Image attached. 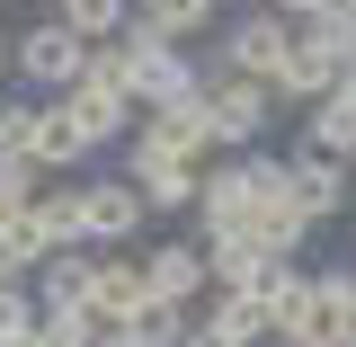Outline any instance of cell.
<instances>
[{
  "instance_id": "1",
  "label": "cell",
  "mask_w": 356,
  "mask_h": 347,
  "mask_svg": "<svg viewBox=\"0 0 356 347\" xmlns=\"http://www.w3.org/2000/svg\"><path fill=\"white\" fill-rule=\"evenodd\" d=\"M348 63H356V9H330V18H303L294 27V54H285V72H276V98H330V89L348 81Z\"/></svg>"
},
{
  "instance_id": "2",
  "label": "cell",
  "mask_w": 356,
  "mask_h": 347,
  "mask_svg": "<svg viewBox=\"0 0 356 347\" xmlns=\"http://www.w3.org/2000/svg\"><path fill=\"white\" fill-rule=\"evenodd\" d=\"M267 116H276V89L267 81L205 63V134H214V152H250V143L267 134Z\"/></svg>"
},
{
  "instance_id": "3",
  "label": "cell",
  "mask_w": 356,
  "mask_h": 347,
  "mask_svg": "<svg viewBox=\"0 0 356 347\" xmlns=\"http://www.w3.org/2000/svg\"><path fill=\"white\" fill-rule=\"evenodd\" d=\"M285 54H294V18L285 9H267V0H250V9H232L222 18V72H250V81H276L285 72Z\"/></svg>"
},
{
  "instance_id": "4",
  "label": "cell",
  "mask_w": 356,
  "mask_h": 347,
  "mask_svg": "<svg viewBox=\"0 0 356 347\" xmlns=\"http://www.w3.org/2000/svg\"><path fill=\"white\" fill-rule=\"evenodd\" d=\"M81 54H89V45L72 36L63 18H36V27H18V36H9V72L36 89V98H63V89L81 81Z\"/></svg>"
},
{
  "instance_id": "5",
  "label": "cell",
  "mask_w": 356,
  "mask_h": 347,
  "mask_svg": "<svg viewBox=\"0 0 356 347\" xmlns=\"http://www.w3.org/2000/svg\"><path fill=\"white\" fill-rule=\"evenodd\" d=\"M81 223H89V241H143L152 205L125 170H98V178H81Z\"/></svg>"
},
{
  "instance_id": "6",
  "label": "cell",
  "mask_w": 356,
  "mask_h": 347,
  "mask_svg": "<svg viewBox=\"0 0 356 347\" xmlns=\"http://www.w3.org/2000/svg\"><path fill=\"white\" fill-rule=\"evenodd\" d=\"M125 178L143 187V205H152V214H187V205H196V187H205V170H187L178 152H152L143 134L125 143Z\"/></svg>"
},
{
  "instance_id": "7",
  "label": "cell",
  "mask_w": 356,
  "mask_h": 347,
  "mask_svg": "<svg viewBox=\"0 0 356 347\" xmlns=\"http://www.w3.org/2000/svg\"><path fill=\"white\" fill-rule=\"evenodd\" d=\"M222 294H241L267 330H294V321H303V303H312V276H303L294 259H259L241 285H222Z\"/></svg>"
},
{
  "instance_id": "8",
  "label": "cell",
  "mask_w": 356,
  "mask_h": 347,
  "mask_svg": "<svg viewBox=\"0 0 356 347\" xmlns=\"http://www.w3.org/2000/svg\"><path fill=\"white\" fill-rule=\"evenodd\" d=\"M143 143H152V152H178V161H187V170H214L222 152H214V134H205V98H178V107H143Z\"/></svg>"
},
{
  "instance_id": "9",
  "label": "cell",
  "mask_w": 356,
  "mask_h": 347,
  "mask_svg": "<svg viewBox=\"0 0 356 347\" xmlns=\"http://www.w3.org/2000/svg\"><path fill=\"white\" fill-rule=\"evenodd\" d=\"M134 267H143L152 303H178V312H196V303H205V285H214L196 241H152V259H134Z\"/></svg>"
},
{
  "instance_id": "10",
  "label": "cell",
  "mask_w": 356,
  "mask_h": 347,
  "mask_svg": "<svg viewBox=\"0 0 356 347\" xmlns=\"http://www.w3.org/2000/svg\"><path fill=\"white\" fill-rule=\"evenodd\" d=\"M285 170H294V205L312 223H339L356 205V170L348 161H330V152H285Z\"/></svg>"
},
{
  "instance_id": "11",
  "label": "cell",
  "mask_w": 356,
  "mask_h": 347,
  "mask_svg": "<svg viewBox=\"0 0 356 347\" xmlns=\"http://www.w3.org/2000/svg\"><path fill=\"white\" fill-rule=\"evenodd\" d=\"M250 214H259V196H250V170H241V152H232V161H214L205 187H196V223H205V241H214V232H250Z\"/></svg>"
},
{
  "instance_id": "12",
  "label": "cell",
  "mask_w": 356,
  "mask_h": 347,
  "mask_svg": "<svg viewBox=\"0 0 356 347\" xmlns=\"http://www.w3.org/2000/svg\"><path fill=\"white\" fill-rule=\"evenodd\" d=\"M27 161H36V170H81V161H89V134H81V116H72L63 98H36V125H27Z\"/></svg>"
},
{
  "instance_id": "13",
  "label": "cell",
  "mask_w": 356,
  "mask_h": 347,
  "mask_svg": "<svg viewBox=\"0 0 356 347\" xmlns=\"http://www.w3.org/2000/svg\"><path fill=\"white\" fill-rule=\"evenodd\" d=\"M143 303H152L143 267H134V259H98V276H89V321H98V330H134Z\"/></svg>"
},
{
  "instance_id": "14",
  "label": "cell",
  "mask_w": 356,
  "mask_h": 347,
  "mask_svg": "<svg viewBox=\"0 0 356 347\" xmlns=\"http://www.w3.org/2000/svg\"><path fill=\"white\" fill-rule=\"evenodd\" d=\"M89 276H98V250H54L36 267V312H89Z\"/></svg>"
},
{
  "instance_id": "15",
  "label": "cell",
  "mask_w": 356,
  "mask_h": 347,
  "mask_svg": "<svg viewBox=\"0 0 356 347\" xmlns=\"http://www.w3.org/2000/svg\"><path fill=\"white\" fill-rule=\"evenodd\" d=\"M63 107L81 116L89 152H107V143H134V125H143V107H134V98H107V89H63Z\"/></svg>"
},
{
  "instance_id": "16",
  "label": "cell",
  "mask_w": 356,
  "mask_h": 347,
  "mask_svg": "<svg viewBox=\"0 0 356 347\" xmlns=\"http://www.w3.org/2000/svg\"><path fill=\"white\" fill-rule=\"evenodd\" d=\"M27 214H36V241H44V259H54V250H89V223H81V178L44 187L36 205H27Z\"/></svg>"
},
{
  "instance_id": "17",
  "label": "cell",
  "mask_w": 356,
  "mask_h": 347,
  "mask_svg": "<svg viewBox=\"0 0 356 347\" xmlns=\"http://www.w3.org/2000/svg\"><path fill=\"white\" fill-rule=\"evenodd\" d=\"M134 27H152L161 45H187V36H205V27H222V9L214 0H134Z\"/></svg>"
},
{
  "instance_id": "18",
  "label": "cell",
  "mask_w": 356,
  "mask_h": 347,
  "mask_svg": "<svg viewBox=\"0 0 356 347\" xmlns=\"http://www.w3.org/2000/svg\"><path fill=\"white\" fill-rule=\"evenodd\" d=\"M196 321H205V330H222L232 347H267V339H276V330H267L259 312L241 303V294H222V285H205V303H196Z\"/></svg>"
},
{
  "instance_id": "19",
  "label": "cell",
  "mask_w": 356,
  "mask_h": 347,
  "mask_svg": "<svg viewBox=\"0 0 356 347\" xmlns=\"http://www.w3.org/2000/svg\"><path fill=\"white\" fill-rule=\"evenodd\" d=\"M54 18H63L81 45H107V36L134 27V0H54Z\"/></svg>"
},
{
  "instance_id": "20",
  "label": "cell",
  "mask_w": 356,
  "mask_h": 347,
  "mask_svg": "<svg viewBox=\"0 0 356 347\" xmlns=\"http://www.w3.org/2000/svg\"><path fill=\"white\" fill-rule=\"evenodd\" d=\"M72 89H107V98H134V63H125V45L107 36V45H89L81 54V81Z\"/></svg>"
},
{
  "instance_id": "21",
  "label": "cell",
  "mask_w": 356,
  "mask_h": 347,
  "mask_svg": "<svg viewBox=\"0 0 356 347\" xmlns=\"http://www.w3.org/2000/svg\"><path fill=\"white\" fill-rule=\"evenodd\" d=\"M36 267H44L36 214H0V276H36Z\"/></svg>"
},
{
  "instance_id": "22",
  "label": "cell",
  "mask_w": 356,
  "mask_h": 347,
  "mask_svg": "<svg viewBox=\"0 0 356 347\" xmlns=\"http://www.w3.org/2000/svg\"><path fill=\"white\" fill-rule=\"evenodd\" d=\"M36 196H44V170L27 152H0V214H27Z\"/></svg>"
},
{
  "instance_id": "23",
  "label": "cell",
  "mask_w": 356,
  "mask_h": 347,
  "mask_svg": "<svg viewBox=\"0 0 356 347\" xmlns=\"http://www.w3.org/2000/svg\"><path fill=\"white\" fill-rule=\"evenodd\" d=\"M36 339V294H27V276H0V347Z\"/></svg>"
},
{
  "instance_id": "24",
  "label": "cell",
  "mask_w": 356,
  "mask_h": 347,
  "mask_svg": "<svg viewBox=\"0 0 356 347\" xmlns=\"http://www.w3.org/2000/svg\"><path fill=\"white\" fill-rule=\"evenodd\" d=\"M187 321H196V312H178V303H143V312H134V339H143V347H178Z\"/></svg>"
},
{
  "instance_id": "25",
  "label": "cell",
  "mask_w": 356,
  "mask_h": 347,
  "mask_svg": "<svg viewBox=\"0 0 356 347\" xmlns=\"http://www.w3.org/2000/svg\"><path fill=\"white\" fill-rule=\"evenodd\" d=\"M89 339H98L89 312H36V347H89Z\"/></svg>"
},
{
  "instance_id": "26",
  "label": "cell",
  "mask_w": 356,
  "mask_h": 347,
  "mask_svg": "<svg viewBox=\"0 0 356 347\" xmlns=\"http://www.w3.org/2000/svg\"><path fill=\"white\" fill-rule=\"evenodd\" d=\"M267 9H285V18L303 27V18H330V9H348V0H267Z\"/></svg>"
},
{
  "instance_id": "27",
  "label": "cell",
  "mask_w": 356,
  "mask_h": 347,
  "mask_svg": "<svg viewBox=\"0 0 356 347\" xmlns=\"http://www.w3.org/2000/svg\"><path fill=\"white\" fill-rule=\"evenodd\" d=\"M267 347H339V339H330V330H303V321H294V330H276Z\"/></svg>"
},
{
  "instance_id": "28",
  "label": "cell",
  "mask_w": 356,
  "mask_h": 347,
  "mask_svg": "<svg viewBox=\"0 0 356 347\" xmlns=\"http://www.w3.org/2000/svg\"><path fill=\"white\" fill-rule=\"evenodd\" d=\"M178 347H232V339H222V330H205V321H187V339H178Z\"/></svg>"
},
{
  "instance_id": "29",
  "label": "cell",
  "mask_w": 356,
  "mask_h": 347,
  "mask_svg": "<svg viewBox=\"0 0 356 347\" xmlns=\"http://www.w3.org/2000/svg\"><path fill=\"white\" fill-rule=\"evenodd\" d=\"M89 347H143V339H134V330H98Z\"/></svg>"
},
{
  "instance_id": "30",
  "label": "cell",
  "mask_w": 356,
  "mask_h": 347,
  "mask_svg": "<svg viewBox=\"0 0 356 347\" xmlns=\"http://www.w3.org/2000/svg\"><path fill=\"white\" fill-rule=\"evenodd\" d=\"M0 72H9V36H0Z\"/></svg>"
},
{
  "instance_id": "31",
  "label": "cell",
  "mask_w": 356,
  "mask_h": 347,
  "mask_svg": "<svg viewBox=\"0 0 356 347\" xmlns=\"http://www.w3.org/2000/svg\"><path fill=\"white\" fill-rule=\"evenodd\" d=\"M18 347H36V339H18Z\"/></svg>"
},
{
  "instance_id": "32",
  "label": "cell",
  "mask_w": 356,
  "mask_h": 347,
  "mask_svg": "<svg viewBox=\"0 0 356 347\" xmlns=\"http://www.w3.org/2000/svg\"><path fill=\"white\" fill-rule=\"evenodd\" d=\"M348 9H356V0H348Z\"/></svg>"
}]
</instances>
